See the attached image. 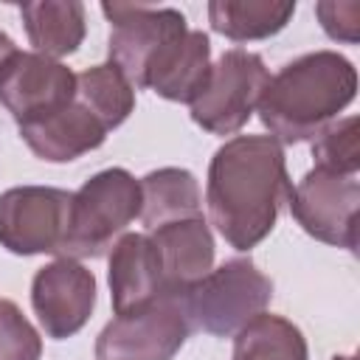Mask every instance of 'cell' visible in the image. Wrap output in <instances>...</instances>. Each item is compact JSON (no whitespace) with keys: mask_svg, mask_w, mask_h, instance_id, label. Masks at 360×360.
Listing matches in <instances>:
<instances>
[{"mask_svg":"<svg viewBox=\"0 0 360 360\" xmlns=\"http://www.w3.org/2000/svg\"><path fill=\"white\" fill-rule=\"evenodd\" d=\"M290 191L284 146L270 135H233L208 163V217L233 250L256 248L276 228Z\"/></svg>","mask_w":360,"mask_h":360,"instance_id":"6da1fadb","label":"cell"},{"mask_svg":"<svg viewBox=\"0 0 360 360\" xmlns=\"http://www.w3.org/2000/svg\"><path fill=\"white\" fill-rule=\"evenodd\" d=\"M357 96V70L338 51H312L287 62L267 79L256 112L270 138L284 143L312 141Z\"/></svg>","mask_w":360,"mask_h":360,"instance_id":"7a4b0ae2","label":"cell"},{"mask_svg":"<svg viewBox=\"0 0 360 360\" xmlns=\"http://www.w3.org/2000/svg\"><path fill=\"white\" fill-rule=\"evenodd\" d=\"M141 217V180L112 166L96 172L70 200L68 233L59 248L62 259H98Z\"/></svg>","mask_w":360,"mask_h":360,"instance_id":"3957f363","label":"cell"},{"mask_svg":"<svg viewBox=\"0 0 360 360\" xmlns=\"http://www.w3.org/2000/svg\"><path fill=\"white\" fill-rule=\"evenodd\" d=\"M270 298L273 281L250 259H231L183 292V307L191 329H202L214 338H231L245 323L267 312Z\"/></svg>","mask_w":360,"mask_h":360,"instance_id":"277c9868","label":"cell"},{"mask_svg":"<svg viewBox=\"0 0 360 360\" xmlns=\"http://www.w3.org/2000/svg\"><path fill=\"white\" fill-rule=\"evenodd\" d=\"M267 79L270 73L259 53L245 48H228L211 65L205 90L188 104L191 121L205 132L222 138L239 132L256 112Z\"/></svg>","mask_w":360,"mask_h":360,"instance_id":"5b68a950","label":"cell"},{"mask_svg":"<svg viewBox=\"0 0 360 360\" xmlns=\"http://www.w3.org/2000/svg\"><path fill=\"white\" fill-rule=\"evenodd\" d=\"M188 332L183 295L163 292L146 307L112 318L96 338V360H172Z\"/></svg>","mask_w":360,"mask_h":360,"instance_id":"8992f818","label":"cell"},{"mask_svg":"<svg viewBox=\"0 0 360 360\" xmlns=\"http://www.w3.org/2000/svg\"><path fill=\"white\" fill-rule=\"evenodd\" d=\"M101 11L110 22V62L129 79L132 87H143L158 56L188 34V22L177 8L101 3Z\"/></svg>","mask_w":360,"mask_h":360,"instance_id":"52a82bcc","label":"cell"},{"mask_svg":"<svg viewBox=\"0 0 360 360\" xmlns=\"http://www.w3.org/2000/svg\"><path fill=\"white\" fill-rule=\"evenodd\" d=\"M73 194L53 186H14L0 194V245L14 256L59 253Z\"/></svg>","mask_w":360,"mask_h":360,"instance_id":"ba28073f","label":"cell"},{"mask_svg":"<svg viewBox=\"0 0 360 360\" xmlns=\"http://www.w3.org/2000/svg\"><path fill=\"white\" fill-rule=\"evenodd\" d=\"M287 202L295 222L312 239L346 250L357 248V211H360L357 174H335L315 166L298 180Z\"/></svg>","mask_w":360,"mask_h":360,"instance_id":"9c48e42d","label":"cell"},{"mask_svg":"<svg viewBox=\"0 0 360 360\" xmlns=\"http://www.w3.org/2000/svg\"><path fill=\"white\" fill-rule=\"evenodd\" d=\"M76 98V73L37 51H14L0 68V104L20 124L42 118Z\"/></svg>","mask_w":360,"mask_h":360,"instance_id":"30bf717a","label":"cell"},{"mask_svg":"<svg viewBox=\"0 0 360 360\" xmlns=\"http://www.w3.org/2000/svg\"><path fill=\"white\" fill-rule=\"evenodd\" d=\"M31 307L48 338H73L93 315L96 276L82 262L59 256L37 270L31 281Z\"/></svg>","mask_w":360,"mask_h":360,"instance_id":"8fae6325","label":"cell"},{"mask_svg":"<svg viewBox=\"0 0 360 360\" xmlns=\"http://www.w3.org/2000/svg\"><path fill=\"white\" fill-rule=\"evenodd\" d=\"M160 262L163 292L183 295L214 270V236L202 217L166 222L149 231Z\"/></svg>","mask_w":360,"mask_h":360,"instance_id":"7c38bea8","label":"cell"},{"mask_svg":"<svg viewBox=\"0 0 360 360\" xmlns=\"http://www.w3.org/2000/svg\"><path fill=\"white\" fill-rule=\"evenodd\" d=\"M20 135L39 160L68 163V160H76V158L98 149L107 138V129L90 110H84L73 98L70 104L42 115V118L20 124Z\"/></svg>","mask_w":360,"mask_h":360,"instance_id":"4fadbf2b","label":"cell"},{"mask_svg":"<svg viewBox=\"0 0 360 360\" xmlns=\"http://www.w3.org/2000/svg\"><path fill=\"white\" fill-rule=\"evenodd\" d=\"M110 298H112V312L129 315L158 295H163V281H160V262L155 253V245L149 233H124L112 248H110Z\"/></svg>","mask_w":360,"mask_h":360,"instance_id":"5bb4252c","label":"cell"},{"mask_svg":"<svg viewBox=\"0 0 360 360\" xmlns=\"http://www.w3.org/2000/svg\"><path fill=\"white\" fill-rule=\"evenodd\" d=\"M211 76V39L202 31L188 28L186 37L172 42L146 73V84L166 101L191 104Z\"/></svg>","mask_w":360,"mask_h":360,"instance_id":"9a60e30c","label":"cell"},{"mask_svg":"<svg viewBox=\"0 0 360 360\" xmlns=\"http://www.w3.org/2000/svg\"><path fill=\"white\" fill-rule=\"evenodd\" d=\"M28 42L37 53L62 59L79 51L87 34L84 6L79 0H34L20 6Z\"/></svg>","mask_w":360,"mask_h":360,"instance_id":"2e32d148","label":"cell"},{"mask_svg":"<svg viewBox=\"0 0 360 360\" xmlns=\"http://www.w3.org/2000/svg\"><path fill=\"white\" fill-rule=\"evenodd\" d=\"M200 186L188 169L163 166L141 180V222L155 231L166 222L202 217Z\"/></svg>","mask_w":360,"mask_h":360,"instance_id":"e0dca14e","label":"cell"},{"mask_svg":"<svg viewBox=\"0 0 360 360\" xmlns=\"http://www.w3.org/2000/svg\"><path fill=\"white\" fill-rule=\"evenodd\" d=\"M295 14L292 0H211L208 22L231 42L276 37Z\"/></svg>","mask_w":360,"mask_h":360,"instance_id":"ac0fdd59","label":"cell"},{"mask_svg":"<svg viewBox=\"0 0 360 360\" xmlns=\"http://www.w3.org/2000/svg\"><path fill=\"white\" fill-rule=\"evenodd\" d=\"M231 360H309V349L292 321L262 312L233 335Z\"/></svg>","mask_w":360,"mask_h":360,"instance_id":"d6986e66","label":"cell"},{"mask_svg":"<svg viewBox=\"0 0 360 360\" xmlns=\"http://www.w3.org/2000/svg\"><path fill=\"white\" fill-rule=\"evenodd\" d=\"M76 101L84 110H90L101 121V127L110 132L132 115L135 87L112 62H104L76 76Z\"/></svg>","mask_w":360,"mask_h":360,"instance_id":"ffe728a7","label":"cell"},{"mask_svg":"<svg viewBox=\"0 0 360 360\" xmlns=\"http://www.w3.org/2000/svg\"><path fill=\"white\" fill-rule=\"evenodd\" d=\"M312 158L318 169L335 174H357L360 172V149H357V115L335 118L312 138Z\"/></svg>","mask_w":360,"mask_h":360,"instance_id":"44dd1931","label":"cell"},{"mask_svg":"<svg viewBox=\"0 0 360 360\" xmlns=\"http://www.w3.org/2000/svg\"><path fill=\"white\" fill-rule=\"evenodd\" d=\"M39 357H42L39 332L14 301L0 298V360H39Z\"/></svg>","mask_w":360,"mask_h":360,"instance_id":"7402d4cb","label":"cell"},{"mask_svg":"<svg viewBox=\"0 0 360 360\" xmlns=\"http://www.w3.org/2000/svg\"><path fill=\"white\" fill-rule=\"evenodd\" d=\"M315 14L321 20V28L329 39L354 45L360 37V3L357 0H323L315 6Z\"/></svg>","mask_w":360,"mask_h":360,"instance_id":"603a6c76","label":"cell"},{"mask_svg":"<svg viewBox=\"0 0 360 360\" xmlns=\"http://www.w3.org/2000/svg\"><path fill=\"white\" fill-rule=\"evenodd\" d=\"M14 51H17V45H14V39H11V37H8L6 31H0V68L6 65V59H8V56H11Z\"/></svg>","mask_w":360,"mask_h":360,"instance_id":"cb8c5ba5","label":"cell"},{"mask_svg":"<svg viewBox=\"0 0 360 360\" xmlns=\"http://www.w3.org/2000/svg\"><path fill=\"white\" fill-rule=\"evenodd\" d=\"M332 360H354V354H335Z\"/></svg>","mask_w":360,"mask_h":360,"instance_id":"d4e9b609","label":"cell"}]
</instances>
